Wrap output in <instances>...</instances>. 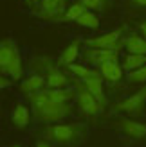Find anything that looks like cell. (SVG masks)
Returning <instances> with one entry per match:
<instances>
[{
  "mask_svg": "<svg viewBox=\"0 0 146 147\" xmlns=\"http://www.w3.org/2000/svg\"><path fill=\"white\" fill-rule=\"evenodd\" d=\"M83 11H87V7H85L81 2H78V0H76V2L70 4V5L67 7V11H65L60 18H58V22H76V20L83 14Z\"/></svg>",
  "mask_w": 146,
  "mask_h": 147,
  "instance_id": "18",
  "label": "cell"
},
{
  "mask_svg": "<svg viewBox=\"0 0 146 147\" xmlns=\"http://www.w3.org/2000/svg\"><path fill=\"white\" fill-rule=\"evenodd\" d=\"M4 147H20V145H4Z\"/></svg>",
  "mask_w": 146,
  "mask_h": 147,
  "instance_id": "28",
  "label": "cell"
},
{
  "mask_svg": "<svg viewBox=\"0 0 146 147\" xmlns=\"http://www.w3.org/2000/svg\"><path fill=\"white\" fill-rule=\"evenodd\" d=\"M130 5L135 9H146V0H130Z\"/></svg>",
  "mask_w": 146,
  "mask_h": 147,
  "instance_id": "23",
  "label": "cell"
},
{
  "mask_svg": "<svg viewBox=\"0 0 146 147\" xmlns=\"http://www.w3.org/2000/svg\"><path fill=\"white\" fill-rule=\"evenodd\" d=\"M0 72L13 81H18L24 76L22 56L13 38H4L0 43Z\"/></svg>",
  "mask_w": 146,
  "mask_h": 147,
  "instance_id": "3",
  "label": "cell"
},
{
  "mask_svg": "<svg viewBox=\"0 0 146 147\" xmlns=\"http://www.w3.org/2000/svg\"><path fill=\"white\" fill-rule=\"evenodd\" d=\"M119 50H112V49H87L83 52V57L89 63H92L94 67H99L101 63H105L108 59H114V57H119Z\"/></svg>",
  "mask_w": 146,
  "mask_h": 147,
  "instance_id": "10",
  "label": "cell"
},
{
  "mask_svg": "<svg viewBox=\"0 0 146 147\" xmlns=\"http://www.w3.org/2000/svg\"><path fill=\"white\" fill-rule=\"evenodd\" d=\"M42 2V0H34V4H40Z\"/></svg>",
  "mask_w": 146,
  "mask_h": 147,
  "instance_id": "29",
  "label": "cell"
},
{
  "mask_svg": "<svg viewBox=\"0 0 146 147\" xmlns=\"http://www.w3.org/2000/svg\"><path fill=\"white\" fill-rule=\"evenodd\" d=\"M29 97L31 102V109L33 115L38 122H45V124H53V122H60L63 119H67L70 115V104L69 102H61L54 99L49 93L47 88H43L40 92H34Z\"/></svg>",
  "mask_w": 146,
  "mask_h": 147,
  "instance_id": "1",
  "label": "cell"
},
{
  "mask_svg": "<svg viewBox=\"0 0 146 147\" xmlns=\"http://www.w3.org/2000/svg\"><path fill=\"white\" fill-rule=\"evenodd\" d=\"M87 127L85 124L70 122V124H61V122H53L50 126L43 131V138L47 142H53L58 145H78L85 140Z\"/></svg>",
  "mask_w": 146,
  "mask_h": 147,
  "instance_id": "2",
  "label": "cell"
},
{
  "mask_svg": "<svg viewBox=\"0 0 146 147\" xmlns=\"http://www.w3.org/2000/svg\"><path fill=\"white\" fill-rule=\"evenodd\" d=\"M45 86H47L45 76H43L42 72H38V74H33V76H29L27 79H24V83L20 84V92L25 93V95H31L34 92L43 90Z\"/></svg>",
  "mask_w": 146,
  "mask_h": 147,
  "instance_id": "13",
  "label": "cell"
},
{
  "mask_svg": "<svg viewBox=\"0 0 146 147\" xmlns=\"http://www.w3.org/2000/svg\"><path fill=\"white\" fill-rule=\"evenodd\" d=\"M24 2H25L27 5H31V7H33V4H34V0H24Z\"/></svg>",
  "mask_w": 146,
  "mask_h": 147,
  "instance_id": "27",
  "label": "cell"
},
{
  "mask_svg": "<svg viewBox=\"0 0 146 147\" xmlns=\"http://www.w3.org/2000/svg\"><path fill=\"white\" fill-rule=\"evenodd\" d=\"M123 49L134 54H146V38L139 34H128L123 38Z\"/></svg>",
  "mask_w": 146,
  "mask_h": 147,
  "instance_id": "15",
  "label": "cell"
},
{
  "mask_svg": "<svg viewBox=\"0 0 146 147\" xmlns=\"http://www.w3.org/2000/svg\"><path fill=\"white\" fill-rule=\"evenodd\" d=\"M81 81L85 83V86L94 93V97L106 108V97H105V90H103V76L99 74V70H98V74H94V76L87 77V79H81Z\"/></svg>",
  "mask_w": 146,
  "mask_h": 147,
  "instance_id": "12",
  "label": "cell"
},
{
  "mask_svg": "<svg viewBox=\"0 0 146 147\" xmlns=\"http://www.w3.org/2000/svg\"><path fill=\"white\" fill-rule=\"evenodd\" d=\"M38 68L42 70V74L45 76L47 81V88H67L69 84V77L53 65L49 59H40L38 61Z\"/></svg>",
  "mask_w": 146,
  "mask_h": 147,
  "instance_id": "6",
  "label": "cell"
},
{
  "mask_svg": "<svg viewBox=\"0 0 146 147\" xmlns=\"http://www.w3.org/2000/svg\"><path fill=\"white\" fill-rule=\"evenodd\" d=\"M139 31H141V36H144V38H146V20L139 24Z\"/></svg>",
  "mask_w": 146,
  "mask_h": 147,
  "instance_id": "24",
  "label": "cell"
},
{
  "mask_svg": "<svg viewBox=\"0 0 146 147\" xmlns=\"http://www.w3.org/2000/svg\"><path fill=\"white\" fill-rule=\"evenodd\" d=\"M144 102H146V83L135 93L130 95V97L119 100L117 104H114V109L115 111H121V113H126L130 117H137V115L143 113Z\"/></svg>",
  "mask_w": 146,
  "mask_h": 147,
  "instance_id": "5",
  "label": "cell"
},
{
  "mask_svg": "<svg viewBox=\"0 0 146 147\" xmlns=\"http://www.w3.org/2000/svg\"><path fill=\"white\" fill-rule=\"evenodd\" d=\"M98 70L103 76V79L108 81V83H117L123 77V65H119V57H114V59L101 63L98 67Z\"/></svg>",
  "mask_w": 146,
  "mask_h": 147,
  "instance_id": "11",
  "label": "cell"
},
{
  "mask_svg": "<svg viewBox=\"0 0 146 147\" xmlns=\"http://www.w3.org/2000/svg\"><path fill=\"white\" fill-rule=\"evenodd\" d=\"M126 81L130 84H144L146 83V65H143V67L135 68L132 72L126 74Z\"/></svg>",
  "mask_w": 146,
  "mask_h": 147,
  "instance_id": "20",
  "label": "cell"
},
{
  "mask_svg": "<svg viewBox=\"0 0 146 147\" xmlns=\"http://www.w3.org/2000/svg\"><path fill=\"white\" fill-rule=\"evenodd\" d=\"M78 2H81L90 11H105L108 0H78Z\"/></svg>",
  "mask_w": 146,
  "mask_h": 147,
  "instance_id": "22",
  "label": "cell"
},
{
  "mask_svg": "<svg viewBox=\"0 0 146 147\" xmlns=\"http://www.w3.org/2000/svg\"><path fill=\"white\" fill-rule=\"evenodd\" d=\"M67 68H69L72 74H74L76 77H79V79H87V77L94 76V74H98V70H90V68L83 67V65H78V63H72V65H69Z\"/></svg>",
  "mask_w": 146,
  "mask_h": 147,
  "instance_id": "21",
  "label": "cell"
},
{
  "mask_svg": "<svg viewBox=\"0 0 146 147\" xmlns=\"http://www.w3.org/2000/svg\"><path fill=\"white\" fill-rule=\"evenodd\" d=\"M76 24L81 25V27L90 29V31H98V29H99V18H98V14L94 13V11L87 9V11H83L81 16L76 20Z\"/></svg>",
  "mask_w": 146,
  "mask_h": 147,
  "instance_id": "19",
  "label": "cell"
},
{
  "mask_svg": "<svg viewBox=\"0 0 146 147\" xmlns=\"http://www.w3.org/2000/svg\"><path fill=\"white\" fill-rule=\"evenodd\" d=\"M29 120H31V111L24 102H18L16 106L13 108L11 113V122L16 129H25L29 126Z\"/></svg>",
  "mask_w": 146,
  "mask_h": 147,
  "instance_id": "14",
  "label": "cell"
},
{
  "mask_svg": "<svg viewBox=\"0 0 146 147\" xmlns=\"http://www.w3.org/2000/svg\"><path fill=\"white\" fill-rule=\"evenodd\" d=\"M112 126L134 140H146V122H139L134 119H119Z\"/></svg>",
  "mask_w": 146,
  "mask_h": 147,
  "instance_id": "8",
  "label": "cell"
},
{
  "mask_svg": "<svg viewBox=\"0 0 146 147\" xmlns=\"http://www.w3.org/2000/svg\"><path fill=\"white\" fill-rule=\"evenodd\" d=\"M65 4L67 0H42L38 4L40 9H38V16L43 20H49V22H58V18L67 11L65 9Z\"/></svg>",
  "mask_w": 146,
  "mask_h": 147,
  "instance_id": "9",
  "label": "cell"
},
{
  "mask_svg": "<svg viewBox=\"0 0 146 147\" xmlns=\"http://www.w3.org/2000/svg\"><path fill=\"white\" fill-rule=\"evenodd\" d=\"M7 84H9L7 76H4V74H2V79H0V88H7Z\"/></svg>",
  "mask_w": 146,
  "mask_h": 147,
  "instance_id": "25",
  "label": "cell"
},
{
  "mask_svg": "<svg viewBox=\"0 0 146 147\" xmlns=\"http://www.w3.org/2000/svg\"><path fill=\"white\" fill-rule=\"evenodd\" d=\"M36 147H53V145L47 144V142H38V144H36Z\"/></svg>",
  "mask_w": 146,
  "mask_h": 147,
  "instance_id": "26",
  "label": "cell"
},
{
  "mask_svg": "<svg viewBox=\"0 0 146 147\" xmlns=\"http://www.w3.org/2000/svg\"><path fill=\"white\" fill-rule=\"evenodd\" d=\"M79 43H81L79 40H74L69 47H65V49L61 50L60 57H58V63L63 65V67H69V65L74 63L76 57L79 56Z\"/></svg>",
  "mask_w": 146,
  "mask_h": 147,
  "instance_id": "16",
  "label": "cell"
},
{
  "mask_svg": "<svg viewBox=\"0 0 146 147\" xmlns=\"http://www.w3.org/2000/svg\"><path fill=\"white\" fill-rule=\"evenodd\" d=\"M123 31L121 29H115V31L105 32L101 36H96V38H87L85 43L89 47L94 49H112V50H119L123 49V38H121Z\"/></svg>",
  "mask_w": 146,
  "mask_h": 147,
  "instance_id": "7",
  "label": "cell"
},
{
  "mask_svg": "<svg viewBox=\"0 0 146 147\" xmlns=\"http://www.w3.org/2000/svg\"><path fill=\"white\" fill-rule=\"evenodd\" d=\"M121 65H123V70L128 74V72H132V70H135V68L143 67V65H146V54H134V52H128V54L123 56Z\"/></svg>",
  "mask_w": 146,
  "mask_h": 147,
  "instance_id": "17",
  "label": "cell"
},
{
  "mask_svg": "<svg viewBox=\"0 0 146 147\" xmlns=\"http://www.w3.org/2000/svg\"><path fill=\"white\" fill-rule=\"evenodd\" d=\"M74 88H76V102H78L79 111H81L87 119H98L99 113H103L105 106L94 97V93L85 86V83L79 77L76 79Z\"/></svg>",
  "mask_w": 146,
  "mask_h": 147,
  "instance_id": "4",
  "label": "cell"
}]
</instances>
